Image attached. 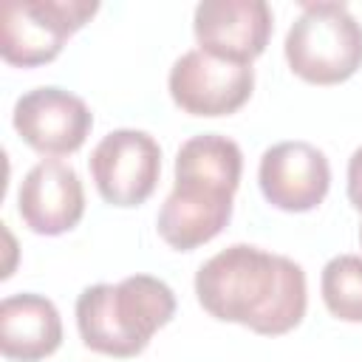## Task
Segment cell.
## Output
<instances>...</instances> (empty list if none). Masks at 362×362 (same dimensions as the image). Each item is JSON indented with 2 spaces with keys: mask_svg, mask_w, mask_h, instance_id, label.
<instances>
[{
  "mask_svg": "<svg viewBox=\"0 0 362 362\" xmlns=\"http://www.w3.org/2000/svg\"><path fill=\"white\" fill-rule=\"evenodd\" d=\"M17 212L37 235H62L85 215V189L76 170L48 158L34 164L17 192Z\"/></svg>",
  "mask_w": 362,
  "mask_h": 362,
  "instance_id": "30bf717a",
  "label": "cell"
},
{
  "mask_svg": "<svg viewBox=\"0 0 362 362\" xmlns=\"http://www.w3.org/2000/svg\"><path fill=\"white\" fill-rule=\"evenodd\" d=\"M11 122L31 150L42 156H71L85 144L93 113L76 93L42 85L17 99Z\"/></svg>",
  "mask_w": 362,
  "mask_h": 362,
  "instance_id": "52a82bcc",
  "label": "cell"
},
{
  "mask_svg": "<svg viewBox=\"0 0 362 362\" xmlns=\"http://www.w3.org/2000/svg\"><path fill=\"white\" fill-rule=\"evenodd\" d=\"M62 345V320L57 305L31 291L0 303V351L6 359L37 362Z\"/></svg>",
  "mask_w": 362,
  "mask_h": 362,
  "instance_id": "8fae6325",
  "label": "cell"
},
{
  "mask_svg": "<svg viewBox=\"0 0 362 362\" xmlns=\"http://www.w3.org/2000/svg\"><path fill=\"white\" fill-rule=\"evenodd\" d=\"M96 11L93 0H8L0 8V57L20 68L45 65Z\"/></svg>",
  "mask_w": 362,
  "mask_h": 362,
  "instance_id": "277c9868",
  "label": "cell"
},
{
  "mask_svg": "<svg viewBox=\"0 0 362 362\" xmlns=\"http://www.w3.org/2000/svg\"><path fill=\"white\" fill-rule=\"evenodd\" d=\"M257 181L272 206L283 212H308L328 195L331 167L325 153L314 144L280 141L260 156Z\"/></svg>",
  "mask_w": 362,
  "mask_h": 362,
  "instance_id": "9c48e42d",
  "label": "cell"
},
{
  "mask_svg": "<svg viewBox=\"0 0 362 362\" xmlns=\"http://www.w3.org/2000/svg\"><path fill=\"white\" fill-rule=\"evenodd\" d=\"M283 51L300 79L311 85H339L362 65V25L345 3H303Z\"/></svg>",
  "mask_w": 362,
  "mask_h": 362,
  "instance_id": "3957f363",
  "label": "cell"
},
{
  "mask_svg": "<svg viewBox=\"0 0 362 362\" xmlns=\"http://www.w3.org/2000/svg\"><path fill=\"white\" fill-rule=\"evenodd\" d=\"M359 243H362V223H359Z\"/></svg>",
  "mask_w": 362,
  "mask_h": 362,
  "instance_id": "9a60e30c",
  "label": "cell"
},
{
  "mask_svg": "<svg viewBox=\"0 0 362 362\" xmlns=\"http://www.w3.org/2000/svg\"><path fill=\"white\" fill-rule=\"evenodd\" d=\"M170 96L189 116H229L255 88L252 65L218 59L201 48L181 54L170 68Z\"/></svg>",
  "mask_w": 362,
  "mask_h": 362,
  "instance_id": "8992f818",
  "label": "cell"
},
{
  "mask_svg": "<svg viewBox=\"0 0 362 362\" xmlns=\"http://www.w3.org/2000/svg\"><path fill=\"white\" fill-rule=\"evenodd\" d=\"M325 308L342 322H362V257L337 255L320 277Z\"/></svg>",
  "mask_w": 362,
  "mask_h": 362,
  "instance_id": "4fadbf2b",
  "label": "cell"
},
{
  "mask_svg": "<svg viewBox=\"0 0 362 362\" xmlns=\"http://www.w3.org/2000/svg\"><path fill=\"white\" fill-rule=\"evenodd\" d=\"M192 31L201 51L252 65L272 37V8L266 0H204L195 6Z\"/></svg>",
  "mask_w": 362,
  "mask_h": 362,
  "instance_id": "ba28073f",
  "label": "cell"
},
{
  "mask_svg": "<svg viewBox=\"0 0 362 362\" xmlns=\"http://www.w3.org/2000/svg\"><path fill=\"white\" fill-rule=\"evenodd\" d=\"M195 294L215 320L246 325L263 337L297 328L308 305L303 266L249 243L212 255L195 274Z\"/></svg>",
  "mask_w": 362,
  "mask_h": 362,
  "instance_id": "6da1fadb",
  "label": "cell"
},
{
  "mask_svg": "<svg viewBox=\"0 0 362 362\" xmlns=\"http://www.w3.org/2000/svg\"><path fill=\"white\" fill-rule=\"evenodd\" d=\"M90 175L107 204L139 206L158 184L161 147L144 130H110L90 153Z\"/></svg>",
  "mask_w": 362,
  "mask_h": 362,
  "instance_id": "5b68a950",
  "label": "cell"
},
{
  "mask_svg": "<svg viewBox=\"0 0 362 362\" xmlns=\"http://www.w3.org/2000/svg\"><path fill=\"white\" fill-rule=\"evenodd\" d=\"M348 201L362 212V147H356L348 161Z\"/></svg>",
  "mask_w": 362,
  "mask_h": 362,
  "instance_id": "5bb4252c",
  "label": "cell"
},
{
  "mask_svg": "<svg viewBox=\"0 0 362 362\" xmlns=\"http://www.w3.org/2000/svg\"><path fill=\"white\" fill-rule=\"evenodd\" d=\"M175 314L173 288L153 274H130L122 283H96L76 297L82 342L105 356H136Z\"/></svg>",
  "mask_w": 362,
  "mask_h": 362,
  "instance_id": "7a4b0ae2",
  "label": "cell"
},
{
  "mask_svg": "<svg viewBox=\"0 0 362 362\" xmlns=\"http://www.w3.org/2000/svg\"><path fill=\"white\" fill-rule=\"evenodd\" d=\"M229 218H232V206L195 204L170 192L167 201L161 204L156 226L167 246L178 252H189V249H198L201 243H209L215 235H221Z\"/></svg>",
  "mask_w": 362,
  "mask_h": 362,
  "instance_id": "7c38bea8",
  "label": "cell"
}]
</instances>
